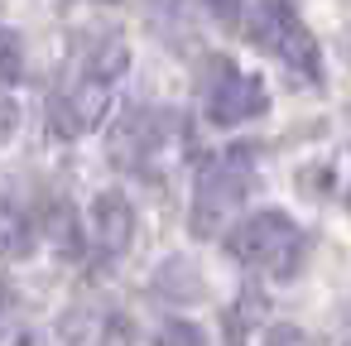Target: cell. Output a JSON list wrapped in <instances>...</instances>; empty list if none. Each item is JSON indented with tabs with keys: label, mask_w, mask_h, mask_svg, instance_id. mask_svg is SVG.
I'll return each instance as SVG.
<instances>
[{
	"label": "cell",
	"mask_w": 351,
	"mask_h": 346,
	"mask_svg": "<svg viewBox=\"0 0 351 346\" xmlns=\"http://www.w3.org/2000/svg\"><path fill=\"white\" fill-rule=\"evenodd\" d=\"M154 341H159V346H202V332H197L193 322H183V317H178V322H164Z\"/></svg>",
	"instance_id": "11"
},
{
	"label": "cell",
	"mask_w": 351,
	"mask_h": 346,
	"mask_svg": "<svg viewBox=\"0 0 351 346\" xmlns=\"http://www.w3.org/2000/svg\"><path fill=\"white\" fill-rule=\"evenodd\" d=\"M265 346H308V336H303L298 327H269Z\"/></svg>",
	"instance_id": "13"
},
{
	"label": "cell",
	"mask_w": 351,
	"mask_h": 346,
	"mask_svg": "<svg viewBox=\"0 0 351 346\" xmlns=\"http://www.w3.org/2000/svg\"><path fill=\"white\" fill-rule=\"evenodd\" d=\"M241 5H245V0H207L212 20H221L226 29H231V25H241Z\"/></svg>",
	"instance_id": "12"
},
{
	"label": "cell",
	"mask_w": 351,
	"mask_h": 346,
	"mask_svg": "<svg viewBox=\"0 0 351 346\" xmlns=\"http://www.w3.org/2000/svg\"><path fill=\"white\" fill-rule=\"evenodd\" d=\"M125 63H130V49H125V39H106V44L92 53V63H87V77H97V82H116V77L125 73Z\"/></svg>",
	"instance_id": "8"
},
{
	"label": "cell",
	"mask_w": 351,
	"mask_h": 346,
	"mask_svg": "<svg viewBox=\"0 0 351 346\" xmlns=\"http://www.w3.org/2000/svg\"><path fill=\"white\" fill-rule=\"evenodd\" d=\"M226 250L250 269H265L274 279H293V269L303 260V236L284 212H260L226 236Z\"/></svg>",
	"instance_id": "2"
},
{
	"label": "cell",
	"mask_w": 351,
	"mask_h": 346,
	"mask_svg": "<svg viewBox=\"0 0 351 346\" xmlns=\"http://www.w3.org/2000/svg\"><path fill=\"white\" fill-rule=\"evenodd\" d=\"M92 221H97V236H101L106 250H125L130 236H135V212L121 193H101L92 202Z\"/></svg>",
	"instance_id": "6"
},
{
	"label": "cell",
	"mask_w": 351,
	"mask_h": 346,
	"mask_svg": "<svg viewBox=\"0 0 351 346\" xmlns=\"http://www.w3.org/2000/svg\"><path fill=\"white\" fill-rule=\"evenodd\" d=\"M202 97H207V121L212 125H241V121H255L269 106L265 82L250 77V73H241L231 58H212L207 63Z\"/></svg>",
	"instance_id": "4"
},
{
	"label": "cell",
	"mask_w": 351,
	"mask_h": 346,
	"mask_svg": "<svg viewBox=\"0 0 351 346\" xmlns=\"http://www.w3.org/2000/svg\"><path fill=\"white\" fill-rule=\"evenodd\" d=\"M25 77V44L15 29H0V82H20Z\"/></svg>",
	"instance_id": "10"
},
{
	"label": "cell",
	"mask_w": 351,
	"mask_h": 346,
	"mask_svg": "<svg viewBox=\"0 0 351 346\" xmlns=\"http://www.w3.org/2000/svg\"><path fill=\"white\" fill-rule=\"evenodd\" d=\"M245 39L265 53H279L293 73H303L308 82H322V53H317V39L313 29L298 20L293 0H260L245 20Z\"/></svg>",
	"instance_id": "1"
},
{
	"label": "cell",
	"mask_w": 351,
	"mask_h": 346,
	"mask_svg": "<svg viewBox=\"0 0 351 346\" xmlns=\"http://www.w3.org/2000/svg\"><path fill=\"white\" fill-rule=\"evenodd\" d=\"M159 293H169V298H202V279H197L193 264L173 260V264L159 274Z\"/></svg>",
	"instance_id": "9"
},
{
	"label": "cell",
	"mask_w": 351,
	"mask_h": 346,
	"mask_svg": "<svg viewBox=\"0 0 351 346\" xmlns=\"http://www.w3.org/2000/svg\"><path fill=\"white\" fill-rule=\"evenodd\" d=\"M164 130H169V116L164 111H125L116 121V130H111V154L121 164H140V159H149L159 149Z\"/></svg>",
	"instance_id": "5"
},
{
	"label": "cell",
	"mask_w": 351,
	"mask_h": 346,
	"mask_svg": "<svg viewBox=\"0 0 351 346\" xmlns=\"http://www.w3.org/2000/svg\"><path fill=\"white\" fill-rule=\"evenodd\" d=\"M245 193H250V149H236V154L207 164L197 188H193V231L217 236L226 212H236Z\"/></svg>",
	"instance_id": "3"
},
{
	"label": "cell",
	"mask_w": 351,
	"mask_h": 346,
	"mask_svg": "<svg viewBox=\"0 0 351 346\" xmlns=\"http://www.w3.org/2000/svg\"><path fill=\"white\" fill-rule=\"evenodd\" d=\"M34 250V221L25 217V207L0 197V255L5 260H25Z\"/></svg>",
	"instance_id": "7"
},
{
	"label": "cell",
	"mask_w": 351,
	"mask_h": 346,
	"mask_svg": "<svg viewBox=\"0 0 351 346\" xmlns=\"http://www.w3.org/2000/svg\"><path fill=\"white\" fill-rule=\"evenodd\" d=\"M10 135H15V106H10V101H0V145H5Z\"/></svg>",
	"instance_id": "14"
}]
</instances>
